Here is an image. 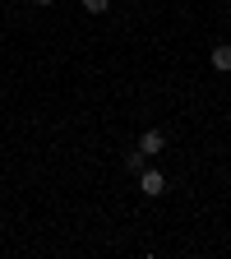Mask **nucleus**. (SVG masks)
Masks as SVG:
<instances>
[{
    "mask_svg": "<svg viewBox=\"0 0 231 259\" xmlns=\"http://www.w3.org/2000/svg\"><path fill=\"white\" fill-rule=\"evenodd\" d=\"M139 190L148 194V199H157V194H167V176L153 171V167H144V171H139Z\"/></svg>",
    "mask_w": 231,
    "mask_h": 259,
    "instance_id": "1",
    "label": "nucleus"
},
{
    "mask_svg": "<svg viewBox=\"0 0 231 259\" xmlns=\"http://www.w3.org/2000/svg\"><path fill=\"white\" fill-rule=\"evenodd\" d=\"M139 148L153 157V153H162V148H167V135H162V130H144V135H139Z\"/></svg>",
    "mask_w": 231,
    "mask_h": 259,
    "instance_id": "2",
    "label": "nucleus"
},
{
    "mask_svg": "<svg viewBox=\"0 0 231 259\" xmlns=\"http://www.w3.org/2000/svg\"><path fill=\"white\" fill-rule=\"evenodd\" d=\"M208 60H213V70H222V74H231V42H217Z\"/></svg>",
    "mask_w": 231,
    "mask_h": 259,
    "instance_id": "3",
    "label": "nucleus"
},
{
    "mask_svg": "<svg viewBox=\"0 0 231 259\" xmlns=\"http://www.w3.org/2000/svg\"><path fill=\"white\" fill-rule=\"evenodd\" d=\"M125 167H129V171H144V148H134V153H125Z\"/></svg>",
    "mask_w": 231,
    "mask_h": 259,
    "instance_id": "4",
    "label": "nucleus"
},
{
    "mask_svg": "<svg viewBox=\"0 0 231 259\" xmlns=\"http://www.w3.org/2000/svg\"><path fill=\"white\" fill-rule=\"evenodd\" d=\"M83 10H88V14H107L111 0H83Z\"/></svg>",
    "mask_w": 231,
    "mask_h": 259,
    "instance_id": "5",
    "label": "nucleus"
},
{
    "mask_svg": "<svg viewBox=\"0 0 231 259\" xmlns=\"http://www.w3.org/2000/svg\"><path fill=\"white\" fill-rule=\"evenodd\" d=\"M37 5H51V0H37Z\"/></svg>",
    "mask_w": 231,
    "mask_h": 259,
    "instance_id": "6",
    "label": "nucleus"
}]
</instances>
